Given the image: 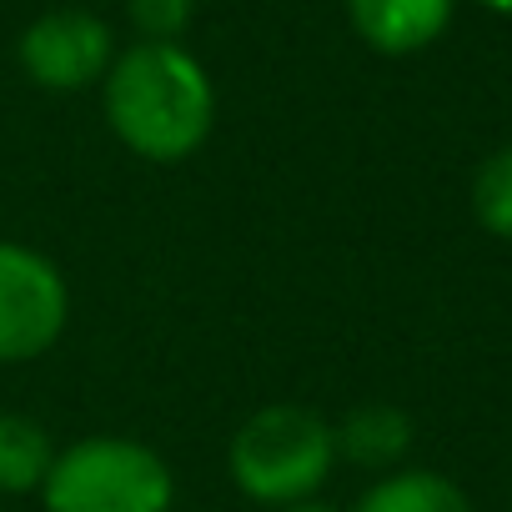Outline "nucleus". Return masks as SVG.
Masks as SVG:
<instances>
[{"mask_svg":"<svg viewBox=\"0 0 512 512\" xmlns=\"http://www.w3.org/2000/svg\"><path fill=\"white\" fill-rule=\"evenodd\" d=\"M106 121L116 141L156 166L201 151L216 121V91L201 61L181 46L141 41L106 71Z\"/></svg>","mask_w":512,"mask_h":512,"instance_id":"nucleus-1","label":"nucleus"},{"mask_svg":"<svg viewBox=\"0 0 512 512\" xmlns=\"http://www.w3.org/2000/svg\"><path fill=\"white\" fill-rule=\"evenodd\" d=\"M337 467V432L302 402H272L251 412L231 437V482L267 507L317 497Z\"/></svg>","mask_w":512,"mask_h":512,"instance_id":"nucleus-2","label":"nucleus"},{"mask_svg":"<svg viewBox=\"0 0 512 512\" xmlns=\"http://www.w3.org/2000/svg\"><path fill=\"white\" fill-rule=\"evenodd\" d=\"M41 502L46 512H171L176 477L156 447L101 432L56 452Z\"/></svg>","mask_w":512,"mask_h":512,"instance_id":"nucleus-3","label":"nucleus"},{"mask_svg":"<svg viewBox=\"0 0 512 512\" xmlns=\"http://www.w3.org/2000/svg\"><path fill=\"white\" fill-rule=\"evenodd\" d=\"M71 317V287L51 256L0 241V367L51 352Z\"/></svg>","mask_w":512,"mask_h":512,"instance_id":"nucleus-4","label":"nucleus"},{"mask_svg":"<svg viewBox=\"0 0 512 512\" xmlns=\"http://www.w3.org/2000/svg\"><path fill=\"white\" fill-rule=\"evenodd\" d=\"M111 61V31L91 11H51L21 36V66L46 91H81L106 81Z\"/></svg>","mask_w":512,"mask_h":512,"instance_id":"nucleus-5","label":"nucleus"},{"mask_svg":"<svg viewBox=\"0 0 512 512\" xmlns=\"http://www.w3.org/2000/svg\"><path fill=\"white\" fill-rule=\"evenodd\" d=\"M347 16L372 51L412 56L447 31L452 0H347Z\"/></svg>","mask_w":512,"mask_h":512,"instance_id":"nucleus-6","label":"nucleus"},{"mask_svg":"<svg viewBox=\"0 0 512 512\" xmlns=\"http://www.w3.org/2000/svg\"><path fill=\"white\" fill-rule=\"evenodd\" d=\"M332 432H337V457H352L357 467H392L412 447V422L392 402H367Z\"/></svg>","mask_w":512,"mask_h":512,"instance_id":"nucleus-7","label":"nucleus"},{"mask_svg":"<svg viewBox=\"0 0 512 512\" xmlns=\"http://www.w3.org/2000/svg\"><path fill=\"white\" fill-rule=\"evenodd\" d=\"M357 512H472L467 492L442 477V472H392L382 482H372L357 502Z\"/></svg>","mask_w":512,"mask_h":512,"instance_id":"nucleus-8","label":"nucleus"},{"mask_svg":"<svg viewBox=\"0 0 512 512\" xmlns=\"http://www.w3.org/2000/svg\"><path fill=\"white\" fill-rule=\"evenodd\" d=\"M56 447L36 417L0 412V492H41Z\"/></svg>","mask_w":512,"mask_h":512,"instance_id":"nucleus-9","label":"nucleus"},{"mask_svg":"<svg viewBox=\"0 0 512 512\" xmlns=\"http://www.w3.org/2000/svg\"><path fill=\"white\" fill-rule=\"evenodd\" d=\"M472 211L482 221V231L512 241V146L492 151L477 176H472Z\"/></svg>","mask_w":512,"mask_h":512,"instance_id":"nucleus-10","label":"nucleus"},{"mask_svg":"<svg viewBox=\"0 0 512 512\" xmlns=\"http://www.w3.org/2000/svg\"><path fill=\"white\" fill-rule=\"evenodd\" d=\"M126 11H131V26H136L146 41L176 46V36L191 26L196 0H126Z\"/></svg>","mask_w":512,"mask_h":512,"instance_id":"nucleus-11","label":"nucleus"},{"mask_svg":"<svg viewBox=\"0 0 512 512\" xmlns=\"http://www.w3.org/2000/svg\"><path fill=\"white\" fill-rule=\"evenodd\" d=\"M277 512H337L332 502H317V497H307V502H292V507H277Z\"/></svg>","mask_w":512,"mask_h":512,"instance_id":"nucleus-12","label":"nucleus"},{"mask_svg":"<svg viewBox=\"0 0 512 512\" xmlns=\"http://www.w3.org/2000/svg\"><path fill=\"white\" fill-rule=\"evenodd\" d=\"M482 6H492V11H512V0H482Z\"/></svg>","mask_w":512,"mask_h":512,"instance_id":"nucleus-13","label":"nucleus"}]
</instances>
